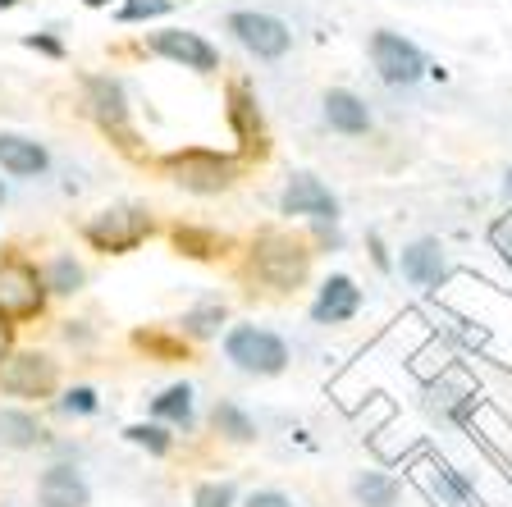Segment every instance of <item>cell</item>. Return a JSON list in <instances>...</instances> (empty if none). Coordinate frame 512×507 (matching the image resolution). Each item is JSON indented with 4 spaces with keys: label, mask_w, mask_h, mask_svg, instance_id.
<instances>
[{
    "label": "cell",
    "mask_w": 512,
    "mask_h": 507,
    "mask_svg": "<svg viewBox=\"0 0 512 507\" xmlns=\"http://www.w3.org/2000/svg\"><path fill=\"white\" fill-rule=\"evenodd\" d=\"M147 46L170 64H183L192 74H215L220 69V51L206 42L202 32H188V28H160L147 37Z\"/></svg>",
    "instance_id": "9"
},
{
    "label": "cell",
    "mask_w": 512,
    "mask_h": 507,
    "mask_svg": "<svg viewBox=\"0 0 512 507\" xmlns=\"http://www.w3.org/2000/svg\"><path fill=\"white\" fill-rule=\"evenodd\" d=\"M215 430H220V434H229L234 444H247V439H256L252 421H247V416L238 412L234 402H220V407H215Z\"/></svg>",
    "instance_id": "22"
},
{
    "label": "cell",
    "mask_w": 512,
    "mask_h": 507,
    "mask_svg": "<svg viewBox=\"0 0 512 507\" xmlns=\"http://www.w3.org/2000/svg\"><path fill=\"white\" fill-rule=\"evenodd\" d=\"M490 238H494V247H499V252H503V261L512 265V215H508V220H499V224H494V229H490Z\"/></svg>",
    "instance_id": "28"
},
{
    "label": "cell",
    "mask_w": 512,
    "mask_h": 507,
    "mask_svg": "<svg viewBox=\"0 0 512 507\" xmlns=\"http://www.w3.org/2000/svg\"><path fill=\"white\" fill-rule=\"evenodd\" d=\"M371 64L389 87H412L426 74V55L403 32H371Z\"/></svg>",
    "instance_id": "6"
},
{
    "label": "cell",
    "mask_w": 512,
    "mask_h": 507,
    "mask_svg": "<svg viewBox=\"0 0 512 507\" xmlns=\"http://www.w3.org/2000/svg\"><path fill=\"white\" fill-rule=\"evenodd\" d=\"M42 279L51 293H78V288H83V265H78L74 256H55Z\"/></svg>",
    "instance_id": "20"
},
{
    "label": "cell",
    "mask_w": 512,
    "mask_h": 507,
    "mask_svg": "<svg viewBox=\"0 0 512 507\" xmlns=\"http://www.w3.org/2000/svg\"><path fill=\"white\" fill-rule=\"evenodd\" d=\"M46 279L37 265L19 261V256H5L0 261V320L5 325H23V320H37L46 311Z\"/></svg>",
    "instance_id": "3"
},
{
    "label": "cell",
    "mask_w": 512,
    "mask_h": 507,
    "mask_svg": "<svg viewBox=\"0 0 512 507\" xmlns=\"http://www.w3.org/2000/svg\"><path fill=\"white\" fill-rule=\"evenodd\" d=\"M37 498H42V507H87L92 494L74 466H46L37 480Z\"/></svg>",
    "instance_id": "14"
},
{
    "label": "cell",
    "mask_w": 512,
    "mask_h": 507,
    "mask_svg": "<svg viewBox=\"0 0 512 507\" xmlns=\"http://www.w3.org/2000/svg\"><path fill=\"white\" fill-rule=\"evenodd\" d=\"M252 270L266 288L288 293V288H298L311 275V252L288 233H261L252 247Z\"/></svg>",
    "instance_id": "1"
},
{
    "label": "cell",
    "mask_w": 512,
    "mask_h": 507,
    "mask_svg": "<svg viewBox=\"0 0 512 507\" xmlns=\"http://www.w3.org/2000/svg\"><path fill=\"white\" fill-rule=\"evenodd\" d=\"M224 352H229V361H234L238 370H247V375H284V366H288L284 338L270 334V329H256V325L229 329Z\"/></svg>",
    "instance_id": "4"
},
{
    "label": "cell",
    "mask_w": 512,
    "mask_h": 507,
    "mask_svg": "<svg viewBox=\"0 0 512 507\" xmlns=\"http://www.w3.org/2000/svg\"><path fill=\"white\" fill-rule=\"evenodd\" d=\"M128 439H133V444H142V448H151V453H170V434L160 430V425H133V430H128Z\"/></svg>",
    "instance_id": "26"
},
{
    "label": "cell",
    "mask_w": 512,
    "mask_h": 507,
    "mask_svg": "<svg viewBox=\"0 0 512 507\" xmlns=\"http://www.w3.org/2000/svg\"><path fill=\"white\" fill-rule=\"evenodd\" d=\"M174 243H179V252H188V256H215L220 252V238H211V233H202V229H179L174 233Z\"/></svg>",
    "instance_id": "23"
},
{
    "label": "cell",
    "mask_w": 512,
    "mask_h": 507,
    "mask_svg": "<svg viewBox=\"0 0 512 507\" xmlns=\"http://www.w3.org/2000/svg\"><path fill=\"white\" fill-rule=\"evenodd\" d=\"M87 106H92V119L106 128L110 138H119V147H133V128H128V96L119 87V78L110 74H92L87 78Z\"/></svg>",
    "instance_id": "10"
},
{
    "label": "cell",
    "mask_w": 512,
    "mask_h": 507,
    "mask_svg": "<svg viewBox=\"0 0 512 507\" xmlns=\"http://www.w3.org/2000/svg\"><path fill=\"white\" fill-rule=\"evenodd\" d=\"M32 51H46V55H64V46L55 42V37H28Z\"/></svg>",
    "instance_id": "30"
},
{
    "label": "cell",
    "mask_w": 512,
    "mask_h": 507,
    "mask_svg": "<svg viewBox=\"0 0 512 507\" xmlns=\"http://www.w3.org/2000/svg\"><path fill=\"white\" fill-rule=\"evenodd\" d=\"M503 192H508V197H512V169H508V183H503Z\"/></svg>",
    "instance_id": "34"
},
{
    "label": "cell",
    "mask_w": 512,
    "mask_h": 507,
    "mask_svg": "<svg viewBox=\"0 0 512 507\" xmlns=\"http://www.w3.org/2000/svg\"><path fill=\"white\" fill-rule=\"evenodd\" d=\"M0 201H5V183H0Z\"/></svg>",
    "instance_id": "35"
},
{
    "label": "cell",
    "mask_w": 512,
    "mask_h": 507,
    "mask_svg": "<svg viewBox=\"0 0 512 507\" xmlns=\"http://www.w3.org/2000/svg\"><path fill=\"white\" fill-rule=\"evenodd\" d=\"M174 0H128L124 10H119V19L133 23V19H160V14H170Z\"/></svg>",
    "instance_id": "25"
},
{
    "label": "cell",
    "mask_w": 512,
    "mask_h": 507,
    "mask_svg": "<svg viewBox=\"0 0 512 507\" xmlns=\"http://www.w3.org/2000/svg\"><path fill=\"white\" fill-rule=\"evenodd\" d=\"M394 498H398V485L389 476L366 471V476L357 480V503H362V507H394Z\"/></svg>",
    "instance_id": "21"
},
{
    "label": "cell",
    "mask_w": 512,
    "mask_h": 507,
    "mask_svg": "<svg viewBox=\"0 0 512 507\" xmlns=\"http://www.w3.org/2000/svg\"><path fill=\"white\" fill-rule=\"evenodd\" d=\"M151 412L156 416H170V421H179L183 430L192 425V389L188 384H174V389H165L156 402H151Z\"/></svg>",
    "instance_id": "19"
},
{
    "label": "cell",
    "mask_w": 512,
    "mask_h": 507,
    "mask_svg": "<svg viewBox=\"0 0 512 507\" xmlns=\"http://www.w3.org/2000/svg\"><path fill=\"white\" fill-rule=\"evenodd\" d=\"M215 325H224V307H202V311H192V316H183V329L197 338L215 334Z\"/></svg>",
    "instance_id": "24"
},
{
    "label": "cell",
    "mask_w": 512,
    "mask_h": 507,
    "mask_svg": "<svg viewBox=\"0 0 512 507\" xmlns=\"http://www.w3.org/2000/svg\"><path fill=\"white\" fill-rule=\"evenodd\" d=\"M229 119H234V133L243 147H261V142H266V133H261V110H256L252 92H247L243 83L229 87Z\"/></svg>",
    "instance_id": "17"
},
{
    "label": "cell",
    "mask_w": 512,
    "mask_h": 507,
    "mask_svg": "<svg viewBox=\"0 0 512 507\" xmlns=\"http://www.w3.org/2000/svg\"><path fill=\"white\" fill-rule=\"evenodd\" d=\"M247 507H293L284 494H252L247 498Z\"/></svg>",
    "instance_id": "29"
},
{
    "label": "cell",
    "mask_w": 512,
    "mask_h": 507,
    "mask_svg": "<svg viewBox=\"0 0 512 507\" xmlns=\"http://www.w3.org/2000/svg\"><path fill=\"white\" fill-rule=\"evenodd\" d=\"M357 311H362V288L352 284L348 275H330L325 284H320L311 320H316V325H343V320H352Z\"/></svg>",
    "instance_id": "12"
},
{
    "label": "cell",
    "mask_w": 512,
    "mask_h": 507,
    "mask_svg": "<svg viewBox=\"0 0 512 507\" xmlns=\"http://www.w3.org/2000/svg\"><path fill=\"white\" fill-rule=\"evenodd\" d=\"M279 211L334 224V220H339V201H334V192L325 188L316 174H293V179H288V188H284V197H279Z\"/></svg>",
    "instance_id": "11"
},
{
    "label": "cell",
    "mask_w": 512,
    "mask_h": 507,
    "mask_svg": "<svg viewBox=\"0 0 512 507\" xmlns=\"http://www.w3.org/2000/svg\"><path fill=\"white\" fill-rule=\"evenodd\" d=\"M10 357V325H5V320H0V361Z\"/></svg>",
    "instance_id": "31"
},
{
    "label": "cell",
    "mask_w": 512,
    "mask_h": 507,
    "mask_svg": "<svg viewBox=\"0 0 512 507\" xmlns=\"http://www.w3.org/2000/svg\"><path fill=\"white\" fill-rule=\"evenodd\" d=\"M87 243L96 247V252H133L138 243H147L151 238V215L142 211V206H110V211L92 215L87 220Z\"/></svg>",
    "instance_id": "5"
},
{
    "label": "cell",
    "mask_w": 512,
    "mask_h": 507,
    "mask_svg": "<svg viewBox=\"0 0 512 507\" xmlns=\"http://www.w3.org/2000/svg\"><path fill=\"white\" fill-rule=\"evenodd\" d=\"M60 384V370L42 352H14L0 361V389L14 398H51Z\"/></svg>",
    "instance_id": "8"
},
{
    "label": "cell",
    "mask_w": 512,
    "mask_h": 507,
    "mask_svg": "<svg viewBox=\"0 0 512 507\" xmlns=\"http://www.w3.org/2000/svg\"><path fill=\"white\" fill-rule=\"evenodd\" d=\"M325 119H330V128L343 133V138H362L366 128H371V110H366V101L357 92H348V87L325 92Z\"/></svg>",
    "instance_id": "15"
},
{
    "label": "cell",
    "mask_w": 512,
    "mask_h": 507,
    "mask_svg": "<svg viewBox=\"0 0 512 507\" xmlns=\"http://www.w3.org/2000/svg\"><path fill=\"white\" fill-rule=\"evenodd\" d=\"M229 32H234L238 46H247L256 60H284L288 46H293V32H288V23L275 19V14H261V10L229 14Z\"/></svg>",
    "instance_id": "7"
},
{
    "label": "cell",
    "mask_w": 512,
    "mask_h": 507,
    "mask_svg": "<svg viewBox=\"0 0 512 507\" xmlns=\"http://www.w3.org/2000/svg\"><path fill=\"white\" fill-rule=\"evenodd\" d=\"M14 5H19V0H0V10H14Z\"/></svg>",
    "instance_id": "33"
},
{
    "label": "cell",
    "mask_w": 512,
    "mask_h": 507,
    "mask_svg": "<svg viewBox=\"0 0 512 507\" xmlns=\"http://www.w3.org/2000/svg\"><path fill=\"white\" fill-rule=\"evenodd\" d=\"M83 5H92V10H101V5H110V0H83Z\"/></svg>",
    "instance_id": "32"
},
{
    "label": "cell",
    "mask_w": 512,
    "mask_h": 507,
    "mask_svg": "<svg viewBox=\"0 0 512 507\" xmlns=\"http://www.w3.org/2000/svg\"><path fill=\"white\" fill-rule=\"evenodd\" d=\"M51 165L42 142L32 138H19V133H0V169L14 174V179H37L42 169Z\"/></svg>",
    "instance_id": "16"
},
{
    "label": "cell",
    "mask_w": 512,
    "mask_h": 507,
    "mask_svg": "<svg viewBox=\"0 0 512 507\" xmlns=\"http://www.w3.org/2000/svg\"><path fill=\"white\" fill-rule=\"evenodd\" d=\"M42 439V430H37V421L23 412H0V444L10 448H32Z\"/></svg>",
    "instance_id": "18"
},
{
    "label": "cell",
    "mask_w": 512,
    "mask_h": 507,
    "mask_svg": "<svg viewBox=\"0 0 512 507\" xmlns=\"http://www.w3.org/2000/svg\"><path fill=\"white\" fill-rule=\"evenodd\" d=\"M448 275V256L439 238H421V243L403 247V279H412L416 288H439Z\"/></svg>",
    "instance_id": "13"
},
{
    "label": "cell",
    "mask_w": 512,
    "mask_h": 507,
    "mask_svg": "<svg viewBox=\"0 0 512 507\" xmlns=\"http://www.w3.org/2000/svg\"><path fill=\"white\" fill-rule=\"evenodd\" d=\"M165 174L179 188L197 192V197H215V192H229L238 183V160L220 156V151H206V147H192V151L165 156Z\"/></svg>",
    "instance_id": "2"
},
{
    "label": "cell",
    "mask_w": 512,
    "mask_h": 507,
    "mask_svg": "<svg viewBox=\"0 0 512 507\" xmlns=\"http://www.w3.org/2000/svg\"><path fill=\"white\" fill-rule=\"evenodd\" d=\"M64 412H78V416L96 412V393L92 389H69L64 393Z\"/></svg>",
    "instance_id": "27"
}]
</instances>
